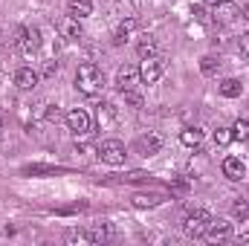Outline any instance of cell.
Wrapping results in <instances>:
<instances>
[{
    "label": "cell",
    "instance_id": "1",
    "mask_svg": "<svg viewBox=\"0 0 249 246\" xmlns=\"http://www.w3.org/2000/svg\"><path fill=\"white\" fill-rule=\"evenodd\" d=\"M75 87H78V93H84V96H96V93H102V87H105V72H102L96 64H81V67L75 70Z\"/></svg>",
    "mask_w": 249,
    "mask_h": 246
},
{
    "label": "cell",
    "instance_id": "2",
    "mask_svg": "<svg viewBox=\"0 0 249 246\" xmlns=\"http://www.w3.org/2000/svg\"><path fill=\"white\" fill-rule=\"evenodd\" d=\"M209 223H212V214L206 209H194V211H188L186 220H183V232H186L188 238H203L206 229H209Z\"/></svg>",
    "mask_w": 249,
    "mask_h": 246
},
{
    "label": "cell",
    "instance_id": "3",
    "mask_svg": "<svg viewBox=\"0 0 249 246\" xmlns=\"http://www.w3.org/2000/svg\"><path fill=\"white\" fill-rule=\"evenodd\" d=\"M162 72H165V55H160V53L142 58V64H139V81H145V84H157L162 78Z\"/></svg>",
    "mask_w": 249,
    "mask_h": 246
},
{
    "label": "cell",
    "instance_id": "4",
    "mask_svg": "<svg viewBox=\"0 0 249 246\" xmlns=\"http://www.w3.org/2000/svg\"><path fill=\"white\" fill-rule=\"evenodd\" d=\"M96 154H99V159L107 162V165H124V159H127V151H124V145L119 142V139H107V142H102Z\"/></svg>",
    "mask_w": 249,
    "mask_h": 246
},
{
    "label": "cell",
    "instance_id": "5",
    "mask_svg": "<svg viewBox=\"0 0 249 246\" xmlns=\"http://www.w3.org/2000/svg\"><path fill=\"white\" fill-rule=\"evenodd\" d=\"M67 127H70L75 136H87L90 127H93L90 113H87L84 107H72V110H67Z\"/></svg>",
    "mask_w": 249,
    "mask_h": 246
},
{
    "label": "cell",
    "instance_id": "6",
    "mask_svg": "<svg viewBox=\"0 0 249 246\" xmlns=\"http://www.w3.org/2000/svg\"><path fill=\"white\" fill-rule=\"evenodd\" d=\"M203 238L209 244H226V241H232V223L229 220H212Z\"/></svg>",
    "mask_w": 249,
    "mask_h": 246
},
{
    "label": "cell",
    "instance_id": "7",
    "mask_svg": "<svg viewBox=\"0 0 249 246\" xmlns=\"http://www.w3.org/2000/svg\"><path fill=\"white\" fill-rule=\"evenodd\" d=\"M160 148H162V136L154 133V130H148V133H142L136 139V151L142 157H154V154H160Z\"/></svg>",
    "mask_w": 249,
    "mask_h": 246
},
{
    "label": "cell",
    "instance_id": "8",
    "mask_svg": "<svg viewBox=\"0 0 249 246\" xmlns=\"http://www.w3.org/2000/svg\"><path fill=\"white\" fill-rule=\"evenodd\" d=\"M238 18H241V6H235V3H229V0H223V3L214 6V20H217L220 26H229V23H235Z\"/></svg>",
    "mask_w": 249,
    "mask_h": 246
},
{
    "label": "cell",
    "instance_id": "9",
    "mask_svg": "<svg viewBox=\"0 0 249 246\" xmlns=\"http://www.w3.org/2000/svg\"><path fill=\"white\" fill-rule=\"evenodd\" d=\"M139 84V67H133V64H124V67H119V72H116V87L119 90H133Z\"/></svg>",
    "mask_w": 249,
    "mask_h": 246
},
{
    "label": "cell",
    "instance_id": "10",
    "mask_svg": "<svg viewBox=\"0 0 249 246\" xmlns=\"http://www.w3.org/2000/svg\"><path fill=\"white\" fill-rule=\"evenodd\" d=\"M223 177H229V180H244L247 177V162L241 159V157H226L223 159Z\"/></svg>",
    "mask_w": 249,
    "mask_h": 246
},
{
    "label": "cell",
    "instance_id": "11",
    "mask_svg": "<svg viewBox=\"0 0 249 246\" xmlns=\"http://www.w3.org/2000/svg\"><path fill=\"white\" fill-rule=\"evenodd\" d=\"M58 29H61V35L67 41H78L81 38V23H78V18H72V15H67L58 20Z\"/></svg>",
    "mask_w": 249,
    "mask_h": 246
},
{
    "label": "cell",
    "instance_id": "12",
    "mask_svg": "<svg viewBox=\"0 0 249 246\" xmlns=\"http://www.w3.org/2000/svg\"><path fill=\"white\" fill-rule=\"evenodd\" d=\"M15 84H18L20 90H32V87H38V72H35L32 67H20V70L15 72Z\"/></svg>",
    "mask_w": 249,
    "mask_h": 246
},
{
    "label": "cell",
    "instance_id": "13",
    "mask_svg": "<svg viewBox=\"0 0 249 246\" xmlns=\"http://www.w3.org/2000/svg\"><path fill=\"white\" fill-rule=\"evenodd\" d=\"M18 47H20V53H23V55L38 53V47H41V32H38V29H26V35H23V41H20Z\"/></svg>",
    "mask_w": 249,
    "mask_h": 246
},
{
    "label": "cell",
    "instance_id": "14",
    "mask_svg": "<svg viewBox=\"0 0 249 246\" xmlns=\"http://www.w3.org/2000/svg\"><path fill=\"white\" fill-rule=\"evenodd\" d=\"M217 90H220V96H226V99H238V96L244 93V84H241L238 78H223V81L217 84Z\"/></svg>",
    "mask_w": 249,
    "mask_h": 246
},
{
    "label": "cell",
    "instance_id": "15",
    "mask_svg": "<svg viewBox=\"0 0 249 246\" xmlns=\"http://www.w3.org/2000/svg\"><path fill=\"white\" fill-rule=\"evenodd\" d=\"M133 32H136V20L127 18V20H122V23L116 26V35H113V38H116V44H124V41H130Z\"/></svg>",
    "mask_w": 249,
    "mask_h": 246
},
{
    "label": "cell",
    "instance_id": "16",
    "mask_svg": "<svg viewBox=\"0 0 249 246\" xmlns=\"http://www.w3.org/2000/svg\"><path fill=\"white\" fill-rule=\"evenodd\" d=\"M70 15L72 18H87V15H93V3L90 0H70Z\"/></svg>",
    "mask_w": 249,
    "mask_h": 246
},
{
    "label": "cell",
    "instance_id": "17",
    "mask_svg": "<svg viewBox=\"0 0 249 246\" xmlns=\"http://www.w3.org/2000/svg\"><path fill=\"white\" fill-rule=\"evenodd\" d=\"M180 142H183V145H188V148L200 145V142H203V130H200V127H186V130L180 133Z\"/></svg>",
    "mask_w": 249,
    "mask_h": 246
},
{
    "label": "cell",
    "instance_id": "18",
    "mask_svg": "<svg viewBox=\"0 0 249 246\" xmlns=\"http://www.w3.org/2000/svg\"><path fill=\"white\" fill-rule=\"evenodd\" d=\"M116 122V107L113 105H99V124H113Z\"/></svg>",
    "mask_w": 249,
    "mask_h": 246
},
{
    "label": "cell",
    "instance_id": "19",
    "mask_svg": "<svg viewBox=\"0 0 249 246\" xmlns=\"http://www.w3.org/2000/svg\"><path fill=\"white\" fill-rule=\"evenodd\" d=\"M136 53H139V58H148V55H157V41L148 35V38H142L139 41V47H136Z\"/></svg>",
    "mask_w": 249,
    "mask_h": 246
},
{
    "label": "cell",
    "instance_id": "20",
    "mask_svg": "<svg viewBox=\"0 0 249 246\" xmlns=\"http://www.w3.org/2000/svg\"><path fill=\"white\" fill-rule=\"evenodd\" d=\"M232 136L238 142H249V122L247 119H238V122L232 124Z\"/></svg>",
    "mask_w": 249,
    "mask_h": 246
},
{
    "label": "cell",
    "instance_id": "21",
    "mask_svg": "<svg viewBox=\"0 0 249 246\" xmlns=\"http://www.w3.org/2000/svg\"><path fill=\"white\" fill-rule=\"evenodd\" d=\"M110 235H113V232H110L107 226H96V229H90V241H93V244H105V241H110Z\"/></svg>",
    "mask_w": 249,
    "mask_h": 246
},
{
    "label": "cell",
    "instance_id": "22",
    "mask_svg": "<svg viewBox=\"0 0 249 246\" xmlns=\"http://www.w3.org/2000/svg\"><path fill=\"white\" fill-rule=\"evenodd\" d=\"M200 70H203V75H214V72L220 70V61H214L212 55H206V58L200 61Z\"/></svg>",
    "mask_w": 249,
    "mask_h": 246
},
{
    "label": "cell",
    "instance_id": "23",
    "mask_svg": "<svg viewBox=\"0 0 249 246\" xmlns=\"http://www.w3.org/2000/svg\"><path fill=\"white\" fill-rule=\"evenodd\" d=\"M232 139H235V136H232V127H217V130H214V142H217V145H229Z\"/></svg>",
    "mask_w": 249,
    "mask_h": 246
},
{
    "label": "cell",
    "instance_id": "24",
    "mask_svg": "<svg viewBox=\"0 0 249 246\" xmlns=\"http://www.w3.org/2000/svg\"><path fill=\"white\" fill-rule=\"evenodd\" d=\"M232 214H235V217H241V220H247V217H249V200H238V203L232 206Z\"/></svg>",
    "mask_w": 249,
    "mask_h": 246
},
{
    "label": "cell",
    "instance_id": "25",
    "mask_svg": "<svg viewBox=\"0 0 249 246\" xmlns=\"http://www.w3.org/2000/svg\"><path fill=\"white\" fill-rule=\"evenodd\" d=\"M122 96H124V105H130V107H136V110L142 107V96H139L136 90H124Z\"/></svg>",
    "mask_w": 249,
    "mask_h": 246
},
{
    "label": "cell",
    "instance_id": "26",
    "mask_svg": "<svg viewBox=\"0 0 249 246\" xmlns=\"http://www.w3.org/2000/svg\"><path fill=\"white\" fill-rule=\"evenodd\" d=\"M160 203V197H145V194H136L133 197V206L136 209H145V206H157Z\"/></svg>",
    "mask_w": 249,
    "mask_h": 246
},
{
    "label": "cell",
    "instance_id": "27",
    "mask_svg": "<svg viewBox=\"0 0 249 246\" xmlns=\"http://www.w3.org/2000/svg\"><path fill=\"white\" fill-rule=\"evenodd\" d=\"M70 244H93L90 232H70Z\"/></svg>",
    "mask_w": 249,
    "mask_h": 246
},
{
    "label": "cell",
    "instance_id": "28",
    "mask_svg": "<svg viewBox=\"0 0 249 246\" xmlns=\"http://www.w3.org/2000/svg\"><path fill=\"white\" fill-rule=\"evenodd\" d=\"M241 53H244V55H249V32H244V35H241Z\"/></svg>",
    "mask_w": 249,
    "mask_h": 246
},
{
    "label": "cell",
    "instance_id": "29",
    "mask_svg": "<svg viewBox=\"0 0 249 246\" xmlns=\"http://www.w3.org/2000/svg\"><path fill=\"white\" fill-rule=\"evenodd\" d=\"M55 70H58V64H47V67H44V72H47V75H53Z\"/></svg>",
    "mask_w": 249,
    "mask_h": 246
},
{
    "label": "cell",
    "instance_id": "30",
    "mask_svg": "<svg viewBox=\"0 0 249 246\" xmlns=\"http://www.w3.org/2000/svg\"><path fill=\"white\" fill-rule=\"evenodd\" d=\"M241 18H247V20H249V3L244 6V9H241Z\"/></svg>",
    "mask_w": 249,
    "mask_h": 246
},
{
    "label": "cell",
    "instance_id": "31",
    "mask_svg": "<svg viewBox=\"0 0 249 246\" xmlns=\"http://www.w3.org/2000/svg\"><path fill=\"white\" fill-rule=\"evenodd\" d=\"M206 3H209V6H217V3H223V0H206Z\"/></svg>",
    "mask_w": 249,
    "mask_h": 246
},
{
    "label": "cell",
    "instance_id": "32",
    "mask_svg": "<svg viewBox=\"0 0 249 246\" xmlns=\"http://www.w3.org/2000/svg\"><path fill=\"white\" fill-rule=\"evenodd\" d=\"M0 127H3V119H0Z\"/></svg>",
    "mask_w": 249,
    "mask_h": 246
},
{
    "label": "cell",
    "instance_id": "33",
    "mask_svg": "<svg viewBox=\"0 0 249 246\" xmlns=\"http://www.w3.org/2000/svg\"><path fill=\"white\" fill-rule=\"evenodd\" d=\"M0 41H3V38H0Z\"/></svg>",
    "mask_w": 249,
    "mask_h": 246
}]
</instances>
